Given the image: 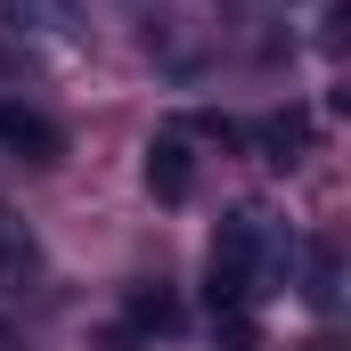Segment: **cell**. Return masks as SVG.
<instances>
[{
	"label": "cell",
	"instance_id": "1",
	"mask_svg": "<svg viewBox=\"0 0 351 351\" xmlns=\"http://www.w3.org/2000/svg\"><path fill=\"white\" fill-rule=\"evenodd\" d=\"M254 269H262V213H229V221H221V237H213V278H204L213 319L254 302Z\"/></svg>",
	"mask_w": 351,
	"mask_h": 351
},
{
	"label": "cell",
	"instance_id": "2",
	"mask_svg": "<svg viewBox=\"0 0 351 351\" xmlns=\"http://www.w3.org/2000/svg\"><path fill=\"white\" fill-rule=\"evenodd\" d=\"M0 147H8L16 164H41V172H49V164L66 156V131H58L41 106H16V98H0Z\"/></svg>",
	"mask_w": 351,
	"mask_h": 351
},
{
	"label": "cell",
	"instance_id": "3",
	"mask_svg": "<svg viewBox=\"0 0 351 351\" xmlns=\"http://www.w3.org/2000/svg\"><path fill=\"white\" fill-rule=\"evenodd\" d=\"M147 188H156L164 204H188V188H196V156H188V139H180V131L147 139Z\"/></svg>",
	"mask_w": 351,
	"mask_h": 351
},
{
	"label": "cell",
	"instance_id": "4",
	"mask_svg": "<svg viewBox=\"0 0 351 351\" xmlns=\"http://www.w3.org/2000/svg\"><path fill=\"white\" fill-rule=\"evenodd\" d=\"M172 327H180V294L164 278H147V286L123 294V335H131V343H139V335H172Z\"/></svg>",
	"mask_w": 351,
	"mask_h": 351
},
{
	"label": "cell",
	"instance_id": "5",
	"mask_svg": "<svg viewBox=\"0 0 351 351\" xmlns=\"http://www.w3.org/2000/svg\"><path fill=\"white\" fill-rule=\"evenodd\" d=\"M245 147H262L269 164H302V147H311V114H302V106L269 114V123H254V131H245Z\"/></svg>",
	"mask_w": 351,
	"mask_h": 351
},
{
	"label": "cell",
	"instance_id": "6",
	"mask_svg": "<svg viewBox=\"0 0 351 351\" xmlns=\"http://www.w3.org/2000/svg\"><path fill=\"white\" fill-rule=\"evenodd\" d=\"M302 294H311V311H335V302H343V254H335L327 237L302 254Z\"/></svg>",
	"mask_w": 351,
	"mask_h": 351
},
{
	"label": "cell",
	"instance_id": "7",
	"mask_svg": "<svg viewBox=\"0 0 351 351\" xmlns=\"http://www.w3.org/2000/svg\"><path fill=\"white\" fill-rule=\"evenodd\" d=\"M33 269H41V245H33V229H25V221L0 204V278H8V286H25Z\"/></svg>",
	"mask_w": 351,
	"mask_h": 351
},
{
	"label": "cell",
	"instance_id": "8",
	"mask_svg": "<svg viewBox=\"0 0 351 351\" xmlns=\"http://www.w3.org/2000/svg\"><path fill=\"white\" fill-rule=\"evenodd\" d=\"M196 139H213V147H245V123H229V114H196Z\"/></svg>",
	"mask_w": 351,
	"mask_h": 351
},
{
	"label": "cell",
	"instance_id": "9",
	"mask_svg": "<svg viewBox=\"0 0 351 351\" xmlns=\"http://www.w3.org/2000/svg\"><path fill=\"white\" fill-rule=\"evenodd\" d=\"M0 351H16V327H8V319H0Z\"/></svg>",
	"mask_w": 351,
	"mask_h": 351
}]
</instances>
